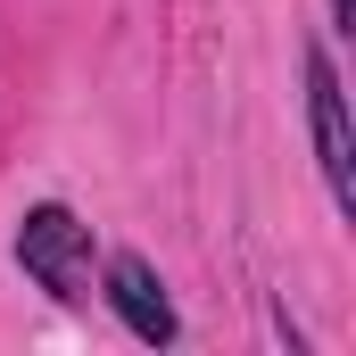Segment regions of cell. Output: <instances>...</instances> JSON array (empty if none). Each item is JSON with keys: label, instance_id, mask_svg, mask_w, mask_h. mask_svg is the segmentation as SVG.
Listing matches in <instances>:
<instances>
[{"label": "cell", "instance_id": "3957f363", "mask_svg": "<svg viewBox=\"0 0 356 356\" xmlns=\"http://www.w3.org/2000/svg\"><path fill=\"white\" fill-rule=\"evenodd\" d=\"M91 290H99V298L116 307V323H124V332H133L141 348H175V340H182V315H175L166 282H158V266H149L141 249H108Z\"/></svg>", "mask_w": 356, "mask_h": 356}, {"label": "cell", "instance_id": "6da1fadb", "mask_svg": "<svg viewBox=\"0 0 356 356\" xmlns=\"http://www.w3.org/2000/svg\"><path fill=\"white\" fill-rule=\"evenodd\" d=\"M8 257H17V273H25L33 290H50L58 307H83L91 282H99V241H91V224L67 199H33V207L17 216Z\"/></svg>", "mask_w": 356, "mask_h": 356}, {"label": "cell", "instance_id": "7a4b0ae2", "mask_svg": "<svg viewBox=\"0 0 356 356\" xmlns=\"http://www.w3.org/2000/svg\"><path fill=\"white\" fill-rule=\"evenodd\" d=\"M298 75H307V141H315V175H323V191H332V216L356 224V141H348V91H340V67H332L323 42H307Z\"/></svg>", "mask_w": 356, "mask_h": 356}, {"label": "cell", "instance_id": "277c9868", "mask_svg": "<svg viewBox=\"0 0 356 356\" xmlns=\"http://www.w3.org/2000/svg\"><path fill=\"white\" fill-rule=\"evenodd\" d=\"M332 33H356V8H348V0H332Z\"/></svg>", "mask_w": 356, "mask_h": 356}]
</instances>
